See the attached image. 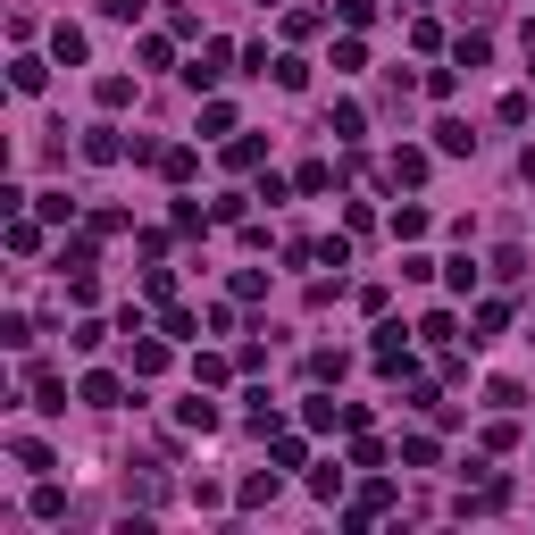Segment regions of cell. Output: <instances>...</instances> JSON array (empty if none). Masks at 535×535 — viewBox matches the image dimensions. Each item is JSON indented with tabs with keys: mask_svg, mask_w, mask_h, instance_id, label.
Returning <instances> with one entry per match:
<instances>
[{
	"mask_svg": "<svg viewBox=\"0 0 535 535\" xmlns=\"http://www.w3.org/2000/svg\"><path fill=\"white\" fill-rule=\"evenodd\" d=\"M218 76H226V42H201V59L184 67V84H193V92H218Z\"/></svg>",
	"mask_w": 535,
	"mask_h": 535,
	"instance_id": "1",
	"label": "cell"
},
{
	"mask_svg": "<svg viewBox=\"0 0 535 535\" xmlns=\"http://www.w3.org/2000/svg\"><path fill=\"white\" fill-rule=\"evenodd\" d=\"M502 502H510V485H502V477H485L477 494H460V519H494Z\"/></svg>",
	"mask_w": 535,
	"mask_h": 535,
	"instance_id": "2",
	"label": "cell"
},
{
	"mask_svg": "<svg viewBox=\"0 0 535 535\" xmlns=\"http://www.w3.org/2000/svg\"><path fill=\"white\" fill-rule=\"evenodd\" d=\"M118 393H126V385L109 377V368H92V377L76 385V402H92V410H118Z\"/></svg>",
	"mask_w": 535,
	"mask_h": 535,
	"instance_id": "3",
	"label": "cell"
},
{
	"mask_svg": "<svg viewBox=\"0 0 535 535\" xmlns=\"http://www.w3.org/2000/svg\"><path fill=\"white\" fill-rule=\"evenodd\" d=\"M84 159H92V168H109V159H126L118 126H92V134H84Z\"/></svg>",
	"mask_w": 535,
	"mask_h": 535,
	"instance_id": "4",
	"label": "cell"
},
{
	"mask_svg": "<svg viewBox=\"0 0 535 535\" xmlns=\"http://www.w3.org/2000/svg\"><path fill=\"white\" fill-rule=\"evenodd\" d=\"M393 184H427V151H418V143L393 151Z\"/></svg>",
	"mask_w": 535,
	"mask_h": 535,
	"instance_id": "5",
	"label": "cell"
},
{
	"mask_svg": "<svg viewBox=\"0 0 535 535\" xmlns=\"http://www.w3.org/2000/svg\"><path fill=\"white\" fill-rule=\"evenodd\" d=\"M260 159H268L260 134H235V143H226V168H260Z\"/></svg>",
	"mask_w": 535,
	"mask_h": 535,
	"instance_id": "6",
	"label": "cell"
},
{
	"mask_svg": "<svg viewBox=\"0 0 535 535\" xmlns=\"http://www.w3.org/2000/svg\"><path fill=\"white\" fill-rule=\"evenodd\" d=\"M34 519H67V485H51V477L34 485Z\"/></svg>",
	"mask_w": 535,
	"mask_h": 535,
	"instance_id": "7",
	"label": "cell"
},
{
	"mask_svg": "<svg viewBox=\"0 0 535 535\" xmlns=\"http://www.w3.org/2000/svg\"><path fill=\"white\" fill-rule=\"evenodd\" d=\"M34 410H67V385L51 377V368H34Z\"/></svg>",
	"mask_w": 535,
	"mask_h": 535,
	"instance_id": "8",
	"label": "cell"
},
{
	"mask_svg": "<svg viewBox=\"0 0 535 535\" xmlns=\"http://www.w3.org/2000/svg\"><path fill=\"white\" fill-rule=\"evenodd\" d=\"M352 469H385V444L368 427H352Z\"/></svg>",
	"mask_w": 535,
	"mask_h": 535,
	"instance_id": "9",
	"label": "cell"
},
{
	"mask_svg": "<svg viewBox=\"0 0 535 535\" xmlns=\"http://www.w3.org/2000/svg\"><path fill=\"white\" fill-rule=\"evenodd\" d=\"M377 510H393V485H385V477H377V485H368V494L352 502V527H360V519H377Z\"/></svg>",
	"mask_w": 535,
	"mask_h": 535,
	"instance_id": "10",
	"label": "cell"
},
{
	"mask_svg": "<svg viewBox=\"0 0 535 535\" xmlns=\"http://www.w3.org/2000/svg\"><path fill=\"white\" fill-rule=\"evenodd\" d=\"M51 59H59V67H84V34L59 26V34H51Z\"/></svg>",
	"mask_w": 535,
	"mask_h": 535,
	"instance_id": "11",
	"label": "cell"
},
{
	"mask_svg": "<svg viewBox=\"0 0 535 535\" xmlns=\"http://www.w3.org/2000/svg\"><path fill=\"white\" fill-rule=\"evenodd\" d=\"M159 368H168V343L143 335V343H134V377H159Z\"/></svg>",
	"mask_w": 535,
	"mask_h": 535,
	"instance_id": "12",
	"label": "cell"
},
{
	"mask_svg": "<svg viewBox=\"0 0 535 535\" xmlns=\"http://www.w3.org/2000/svg\"><path fill=\"white\" fill-rule=\"evenodd\" d=\"M9 84H17V92H42V84H51V67H42V59H17Z\"/></svg>",
	"mask_w": 535,
	"mask_h": 535,
	"instance_id": "13",
	"label": "cell"
},
{
	"mask_svg": "<svg viewBox=\"0 0 535 535\" xmlns=\"http://www.w3.org/2000/svg\"><path fill=\"white\" fill-rule=\"evenodd\" d=\"M176 418H184V427H201V435H209V427H218V402H201V393H193V402H176Z\"/></svg>",
	"mask_w": 535,
	"mask_h": 535,
	"instance_id": "14",
	"label": "cell"
},
{
	"mask_svg": "<svg viewBox=\"0 0 535 535\" xmlns=\"http://www.w3.org/2000/svg\"><path fill=\"white\" fill-rule=\"evenodd\" d=\"M260 502H276V469H260V477H243V510H260Z\"/></svg>",
	"mask_w": 535,
	"mask_h": 535,
	"instance_id": "15",
	"label": "cell"
},
{
	"mask_svg": "<svg viewBox=\"0 0 535 535\" xmlns=\"http://www.w3.org/2000/svg\"><path fill=\"white\" fill-rule=\"evenodd\" d=\"M510 327V301H477V335H502Z\"/></svg>",
	"mask_w": 535,
	"mask_h": 535,
	"instance_id": "16",
	"label": "cell"
},
{
	"mask_svg": "<svg viewBox=\"0 0 535 535\" xmlns=\"http://www.w3.org/2000/svg\"><path fill=\"white\" fill-rule=\"evenodd\" d=\"M469 143H477V134L460 126V118H444V126H435V151H469Z\"/></svg>",
	"mask_w": 535,
	"mask_h": 535,
	"instance_id": "17",
	"label": "cell"
}]
</instances>
